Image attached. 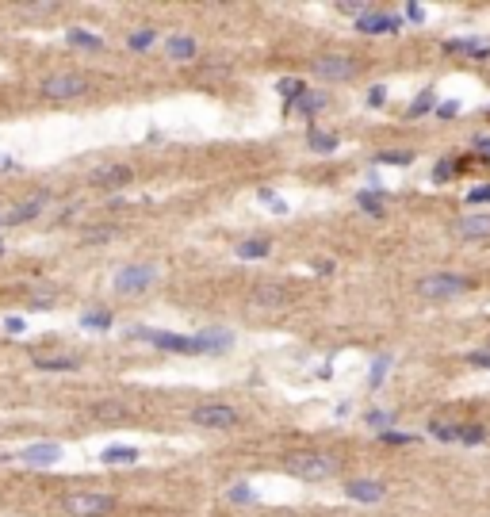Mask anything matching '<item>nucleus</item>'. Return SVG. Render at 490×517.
I'll list each match as a JSON object with an SVG mask.
<instances>
[{"label": "nucleus", "mask_w": 490, "mask_h": 517, "mask_svg": "<svg viewBox=\"0 0 490 517\" xmlns=\"http://www.w3.org/2000/svg\"><path fill=\"white\" fill-rule=\"evenodd\" d=\"M314 268H318L322 276H333V261H314Z\"/></svg>", "instance_id": "obj_47"}, {"label": "nucleus", "mask_w": 490, "mask_h": 517, "mask_svg": "<svg viewBox=\"0 0 490 517\" xmlns=\"http://www.w3.org/2000/svg\"><path fill=\"white\" fill-rule=\"evenodd\" d=\"M38 92H43L46 100H77L89 92V77L85 73H50V77H43V85H38Z\"/></svg>", "instance_id": "obj_7"}, {"label": "nucleus", "mask_w": 490, "mask_h": 517, "mask_svg": "<svg viewBox=\"0 0 490 517\" xmlns=\"http://www.w3.org/2000/svg\"><path fill=\"white\" fill-rule=\"evenodd\" d=\"M253 299H257L260 307H280V303H287V287L284 284H260L257 292H253Z\"/></svg>", "instance_id": "obj_25"}, {"label": "nucleus", "mask_w": 490, "mask_h": 517, "mask_svg": "<svg viewBox=\"0 0 490 517\" xmlns=\"http://www.w3.org/2000/svg\"><path fill=\"white\" fill-rule=\"evenodd\" d=\"M387 104V85H372L368 92V107H383Z\"/></svg>", "instance_id": "obj_42"}, {"label": "nucleus", "mask_w": 490, "mask_h": 517, "mask_svg": "<svg viewBox=\"0 0 490 517\" xmlns=\"http://www.w3.org/2000/svg\"><path fill=\"white\" fill-rule=\"evenodd\" d=\"M100 460H104L107 468H126V464H138V448H131V445H107L104 452H100Z\"/></svg>", "instance_id": "obj_21"}, {"label": "nucleus", "mask_w": 490, "mask_h": 517, "mask_svg": "<svg viewBox=\"0 0 490 517\" xmlns=\"http://www.w3.org/2000/svg\"><path fill=\"white\" fill-rule=\"evenodd\" d=\"M92 418L96 421H123L126 406L123 402H92Z\"/></svg>", "instance_id": "obj_28"}, {"label": "nucleus", "mask_w": 490, "mask_h": 517, "mask_svg": "<svg viewBox=\"0 0 490 517\" xmlns=\"http://www.w3.org/2000/svg\"><path fill=\"white\" fill-rule=\"evenodd\" d=\"M460 429H464V421H429L425 433L433 441H445V445H460Z\"/></svg>", "instance_id": "obj_22"}, {"label": "nucleus", "mask_w": 490, "mask_h": 517, "mask_svg": "<svg viewBox=\"0 0 490 517\" xmlns=\"http://www.w3.org/2000/svg\"><path fill=\"white\" fill-rule=\"evenodd\" d=\"M111 284H115L119 295H142V292H150V287L157 284V268L153 265H123Z\"/></svg>", "instance_id": "obj_8"}, {"label": "nucleus", "mask_w": 490, "mask_h": 517, "mask_svg": "<svg viewBox=\"0 0 490 517\" xmlns=\"http://www.w3.org/2000/svg\"><path fill=\"white\" fill-rule=\"evenodd\" d=\"M456 173H460V161H456V157H445V161H437V169H433V180H437V184H448Z\"/></svg>", "instance_id": "obj_37"}, {"label": "nucleus", "mask_w": 490, "mask_h": 517, "mask_svg": "<svg viewBox=\"0 0 490 517\" xmlns=\"http://www.w3.org/2000/svg\"><path fill=\"white\" fill-rule=\"evenodd\" d=\"M62 509L69 517H107L115 509V498H111V494H100V491H73L62 498Z\"/></svg>", "instance_id": "obj_4"}, {"label": "nucleus", "mask_w": 490, "mask_h": 517, "mask_svg": "<svg viewBox=\"0 0 490 517\" xmlns=\"http://www.w3.org/2000/svg\"><path fill=\"white\" fill-rule=\"evenodd\" d=\"M131 338L146 341L153 349H165V353H188V357H196L203 353L199 349V338L196 333H169V330H131Z\"/></svg>", "instance_id": "obj_5"}, {"label": "nucleus", "mask_w": 490, "mask_h": 517, "mask_svg": "<svg viewBox=\"0 0 490 517\" xmlns=\"http://www.w3.org/2000/svg\"><path fill=\"white\" fill-rule=\"evenodd\" d=\"M257 199H260V204H268L276 214H287V204L276 196V192H272V188H257Z\"/></svg>", "instance_id": "obj_39"}, {"label": "nucleus", "mask_w": 490, "mask_h": 517, "mask_svg": "<svg viewBox=\"0 0 490 517\" xmlns=\"http://www.w3.org/2000/svg\"><path fill=\"white\" fill-rule=\"evenodd\" d=\"M341 138L333 131H322V126H307V150L314 153H337Z\"/></svg>", "instance_id": "obj_18"}, {"label": "nucleus", "mask_w": 490, "mask_h": 517, "mask_svg": "<svg viewBox=\"0 0 490 517\" xmlns=\"http://www.w3.org/2000/svg\"><path fill=\"white\" fill-rule=\"evenodd\" d=\"M471 292V280L460 276V272H429L425 280H418V295H425L429 303H441V299H456V295Z\"/></svg>", "instance_id": "obj_3"}, {"label": "nucleus", "mask_w": 490, "mask_h": 517, "mask_svg": "<svg viewBox=\"0 0 490 517\" xmlns=\"http://www.w3.org/2000/svg\"><path fill=\"white\" fill-rule=\"evenodd\" d=\"M357 207L364 214H372V219H383V214H387L383 196H379V192H368V188H364V192H357Z\"/></svg>", "instance_id": "obj_27"}, {"label": "nucleus", "mask_w": 490, "mask_h": 517, "mask_svg": "<svg viewBox=\"0 0 490 517\" xmlns=\"http://www.w3.org/2000/svg\"><path fill=\"white\" fill-rule=\"evenodd\" d=\"M311 73L330 80V85H345V80L360 77V62H357V54H318L311 62Z\"/></svg>", "instance_id": "obj_2"}, {"label": "nucleus", "mask_w": 490, "mask_h": 517, "mask_svg": "<svg viewBox=\"0 0 490 517\" xmlns=\"http://www.w3.org/2000/svg\"><path fill=\"white\" fill-rule=\"evenodd\" d=\"M199 349L203 353H230L234 349V333L230 330H199Z\"/></svg>", "instance_id": "obj_17"}, {"label": "nucleus", "mask_w": 490, "mask_h": 517, "mask_svg": "<svg viewBox=\"0 0 490 517\" xmlns=\"http://www.w3.org/2000/svg\"><path fill=\"white\" fill-rule=\"evenodd\" d=\"M456 234H460V241H482V238H490V214H464V219L456 223Z\"/></svg>", "instance_id": "obj_14"}, {"label": "nucleus", "mask_w": 490, "mask_h": 517, "mask_svg": "<svg viewBox=\"0 0 490 517\" xmlns=\"http://www.w3.org/2000/svg\"><path fill=\"white\" fill-rule=\"evenodd\" d=\"M284 472L291 479H303V483H326L341 472V460L333 452H314V448H299V452H287L284 456Z\"/></svg>", "instance_id": "obj_1"}, {"label": "nucleus", "mask_w": 490, "mask_h": 517, "mask_svg": "<svg viewBox=\"0 0 490 517\" xmlns=\"http://www.w3.org/2000/svg\"><path fill=\"white\" fill-rule=\"evenodd\" d=\"M445 50L448 54H464V58H471V62H487L490 58V46L479 43V38H448Z\"/></svg>", "instance_id": "obj_16"}, {"label": "nucleus", "mask_w": 490, "mask_h": 517, "mask_svg": "<svg viewBox=\"0 0 490 517\" xmlns=\"http://www.w3.org/2000/svg\"><path fill=\"white\" fill-rule=\"evenodd\" d=\"M345 498L364 502V506H375V502L387 498V487L379 479H348L345 483Z\"/></svg>", "instance_id": "obj_11"}, {"label": "nucleus", "mask_w": 490, "mask_h": 517, "mask_svg": "<svg viewBox=\"0 0 490 517\" xmlns=\"http://www.w3.org/2000/svg\"><path fill=\"white\" fill-rule=\"evenodd\" d=\"M322 107H330V96H326V92H307V96L291 107V111H299L303 119H314V116L322 111Z\"/></svg>", "instance_id": "obj_24"}, {"label": "nucleus", "mask_w": 490, "mask_h": 517, "mask_svg": "<svg viewBox=\"0 0 490 517\" xmlns=\"http://www.w3.org/2000/svg\"><path fill=\"white\" fill-rule=\"evenodd\" d=\"M433 116L445 119V123H448L452 116H460V100H445V104H437V111H433Z\"/></svg>", "instance_id": "obj_41"}, {"label": "nucleus", "mask_w": 490, "mask_h": 517, "mask_svg": "<svg viewBox=\"0 0 490 517\" xmlns=\"http://www.w3.org/2000/svg\"><path fill=\"white\" fill-rule=\"evenodd\" d=\"M0 223H4V214H0Z\"/></svg>", "instance_id": "obj_48"}, {"label": "nucleus", "mask_w": 490, "mask_h": 517, "mask_svg": "<svg viewBox=\"0 0 490 517\" xmlns=\"http://www.w3.org/2000/svg\"><path fill=\"white\" fill-rule=\"evenodd\" d=\"M153 43H157V31H153V27H142V31H131V35H126V46H131V50H153Z\"/></svg>", "instance_id": "obj_30"}, {"label": "nucleus", "mask_w": 490, "mask_h": 517, "mask_svg": "<svg viewBox=\"0 0 490 517\" xmlns=\"http://www.w3.org/2000/svg\"><path fill=\"white\" fill-rule=\"evenodd\" d=\"M364 421L375 429V433H387V429L394 426V414H391V410H368V414H364Z\"/></svg>", "instance_id": "obj_35"}, {"label": "nucleus", "mask_w": 490, "mask_h": 517, "mask_svg": "<svg viewBox=\"0 0 490 517\" xmlns=\"http://www.w3.org/2000/svg\"><path fill=\"white\" fill-rule=\"evenodd\" d=\"M234 253H238L241 261H265L268 253H272V238H245V241H238L234 245Z\"/></svg>", "instance_id": "obj_19"}, {"label": "nucleus", "mask_w": 490, "mask_h": 517, "mask_svg": "<svg viewBox=\"0 0 490 517\" xmlns=\"http://www.w3.org/2000/svg\"><path fill=\"white\" fill-rule=\"evenodd\" d=\"M38 372H77L80 360L77 357H35Z\"/></svg>", "instance_id": "obj_26"}, {"label": "nucleus", "mask_w": 490, "mask_h": 517, "mask_svg": "<svg viewBox=\"0 0 490 517\" xmlns=\"http://www.w3.org/2000/svg\"><path fill=\"white\" fill-rule=\"evenodd\" d=\"M482 441H487V426H482V421H464V429H460V445L475 448V445H482Z\"/></svg>", "instance_id": "obj_31"}, {"label": "nucleus", "mask_w": 490, "mask_h": 517, "mask_svg": "<svg viewBox=\"0 0 490 517\" xmlns=\"http://www.w3.org/2000/svg\"><path fill=\"white\" fill-rule=\"evenodd\" d=\"M226 498H230L234 506H249V502H257V491H253L249 483H230V491H226Z\"/></svg>", "instance_id": "obj_33"}, {"label": "nucleus", "mask_w": 490, "mask_h": 517, "mask_svg": "<svg viewBox=\"0 0 490 517\" xmlns=\"http://www.w3.org/2000/svg\"><path fill=\"white\" fill-rule=\"evenodd\" d=\"M429 111H437V92L421 89L418 96L410 100V107H406V119H421V116H429Z\"/></svg>", "instance_id": "obj_23"}, {"label": "nucleus", "mask_w": 490, "mask_h": 517, "mask_svg": "<svg viewBox=\"0 0 490 517\" xmlns=\"http://www.w3.org/2000/svg\"><path fill=\"white\" fill-rule=\"evenodd\" d=\"M92 184L96 188H126L134 180L131 165H123V161H111V165H100V169H92Z\"/></svg>", "instance_id": "obj_12"}, {"label": "nucleus", "mask_w": 490, "mask_h": 517, "mask_svg": "<svg viewBox=\"0 0 490 517\" xmlns=\"http://www.w3.org/2000/svg\"><path fill=\"white\" fill-rule=\"evenodd\" d=\"M19 460L31 468H50L62 460V445H54V441H43V445H27L23 452H19Z\"/></svg>", "instance_id": "obj_13"}, {"label": "nucleus", "mask_w": 490, "mask_h": 517, "mask_svg": "<svg viewBox=\"0 0 490 517\" xmlns=\"http://www.w3.org/2000/svg\"><path fill=\"white\" fill-rule=\"evenodd\" d=\"M402 27H406V19L402 16H391V12H383V8H368L364 16L357 19V31L360 35H399Z\"/></svg>", "instance_id": "obj_9"}, {"label": "nucleus", "mask_w": 490, "mask_h": 517, "mask_svg": "<svg viewBox=\"0 0 490 517\" xmlns=\"http://www.w3.org/2000/svg\"><path fill=\"white\" fill-rule=\"evenodd\" d=\"M379 441L383 445H414V433H406V429H387V433H379Z\"/></svg>", "instance_id": "obj_40"}, {"label": "nucleus", "mask_w": 490, "mask_h": 517, "mask_svg": "<svg viewBox=\"0 0 490 517\" xmlns=\"http://www.w3.org/2000/svg\"><path fill=\"white\" fill-rule=\"evenodd\" d=\"M387 372H391V357H379L372 364V375H368V387H379L387 380Z\"/></svg>", "instance_id": "obj_38"}, {"label": "nucleus", "mask_w": 490, "mask_h": 517, "mask_svg": "<svg viewBox=\"0 0 490 517\" xmlns=\"http://www.w3.org/2000/svg\"><path fill=\"white\" fill-rule=\"evenodd\" d=\"M46 204H50V196H46V192H35V196H27L23 204H16L8 214H4V226H23V223H35L38 214L46 211Z\"/></svg>", "instance_id": "obj_10"}, {"label": "nucleus", "mask_w": 490, "mask_h": 517, "mask_svg": "<svg viewBox=\"0 0 490 517\" xmlns=\"http://www.w3.org/2000/svg\"><path fill=\"white\" fill-rule=\"evenodd\" d=\"M165 54H169L172 62H196L199 46H196V38L192 35H169L165 38Z\"/></svg>", "instance_id": "obj_15"}, {"label": "nucleus", "mask_w": 490, "mask_h": 517, "mask_svg": "<svg viewBox=\"0 0 490 517\" xmlns=\"http://www.w3.org/2000/svg\"><path fill=\"white\" fill-rule=\"evenodd\" d=\"M65 43H69V46H80V50H104V38H100V35H89V31H80V27L65 31Z\"/></svg>", "instance_id": "obj_29"}, {"label": "nucleus", "mask_w": 490, "mask_h": 517, "mask_svg": "<svg viewBox=\"0 0 490 517\" xmlns=\"http://www.w3.org/2000/svg\"><path fill=\"white\" fill-rule=\"evenodd\" d=\"M115 238V226H89V230H85V245H104V241H111Z\"/></svg>", "instance_id": "obj_36"}, {"label": "nucleus", "mask_w": 490, "mask_h": 517, "mask_svg": "<svg viewBox=\"0 0 490 517\" xmlns=\"http://www.w3.org/2000/svg\"><path fill=\"white\" fill-rule=\"evenodd\" d=\"M414 161V150H383L375 153V165H410Z\"/></svg>", "instance_id": "obj_34"}, {"label": "nucleus", "mask_w": 490, "mask_h": 517, "mask_svg": "<svg viewBox=\"0 0 490 517\" xmlns=\"http://www.w3.org/2000/svg\"><path fill=\"white\" fill-rule=\"evenodd\" d=\"M402 19H410V23H421V19H425V8H421V4H406Z\"/></svg>", "instance_id": "obj_45"}, {"label": "nucleus", "mask_w": 490, "mask_h": 517, "mask_svg": "<svg viewBox=\"0 0 490 517\" xmlns=\"http://www.w3.org/2000/svg\"><path fill=\"white\" fill-rule=\"evenodd\" d=\"M475 150H479L482 161H490V138H475Z\"/></svg>", "instance_id": "obj_46"}, {"label": "nucleus", "mask_w": 490, "mask_h": 517, "mask_svg": "<svg viewBox=\"0 0 490 517\" xmlns=\"http://www.w3.org/2000/svg\"><path fill=\"white\" fill-rule=\"evenodd\" d=\"M276 92H280V100H284V107L291 111V107L299 104L311 89H307V80H299V77H280L276 80Z\"/></svg>", "instance_id": "obj_20"}, {"label": "nucleus", "mask_w": 490, "mask_h": 517, "mask_svg": "<svg viewBox=\"0 0 490 517\" xmlns=\"http://www.w3.org/2000/svg\"><path fill=\"white\" fill-rule=\"evenodd\" d=\"M85 330H111V311H85L80 314Z\"/></svg>", "instance_id": "obj_32"}, {"label": "nucleus", "mask_w": 490, "mask_h": 517, "mask_svg": "<svg viewBox=\"0 0 490 517\" xmlns=\"http://www.w3.org/2000/svg\"><path fill=\"white\" fill-rule=\"evenodd\" d=\"M467 204H490V184H479L467 192Z\"/></svg>", "instance_id": "obj_43"}, {"label": "nucleus", "mask_w": 490, "mask_h": 517, "mask_svg": "<svg viewBox=\"0 0 490 517\" xmlns=\"http://www.w3.org/2000/svg\"><path fill=\"white\" fill-rule=\"evenodd\" d=\"M467 364H471V368H482V372H490V353H482V349H479V353H467Z\"/></svg>", "instance_id": "obj_44"}, {"label": "nucleus", "mask_w": 490, "mask_h": 517, "mask_svg": "<svg viewBox=\"0 0 490 517\" xmlns=\"http://www.w3.org/2000/svg\"><path fill=\"white\" fill-rule=\"evenodd\" d=\"M192 426L230 433V429L241 426V414L234 410V406H226V402H199L196 410H192Z\"/></svg>", "instance_id": "obj_6"}]
</instances>
